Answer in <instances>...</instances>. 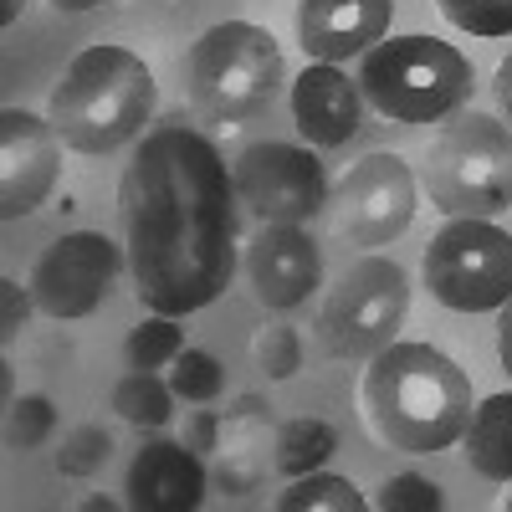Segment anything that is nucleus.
<instances>
[{"mask_svg": "<svg viewBox=\"0 0 512 512\" xmlns=\"http://www.w3.org/2000/svg\"><path fill=\"white\" fill-rule=\"evenodd\" d=\"M139 303L185 318L210 308L236 277V180L205 134L164 123L144 134L118 185Z\"/></svg>", "mask_w": 512, "mask_h": 512, "instance_id": "1", "label": "nucleus"}, {"mask_svg": "<svg viewBox=\"0 0 512 512\" xmlns=\"http://www.w3.org/2000/svg\"><path fill=\"white\" fill-rule=\"evenodd\" d=\"M364 415L390 451L431 456L466 436L472 379L431 344H390L364 369Z\"/></svg>", "mask_w": 512, "mask_h": 512, "instance_id": "2", "label": "nucleus"}, {"mask_svg": "<svg viewBox=\"0 0 512 512\" xmlns=\"http://www.w3.org/2000/svg\"><path fill=\"white\" fill-rule=\"evenodd\" d=\"M154 98V72L144 67V57L128 47H88L72 57V67L52 88L47 118L67 149L113 154L144 134Z\"/></svg>", "mask_w": 512, "mask_h": 512, "instance_id": "3", "label": "nucleus"}, {"mask_svg": "<svg viewBox=\"0 0 512 512\" xmlns=\"http://www.w3.org/2000/svg\"><path fill=\"white\" fill-rule=\"evenodd\" d=\"M364 98L395 123H436L456 113L477 88V72L451 41L436 36H390L364 52L359 67Z\"/></svg>", "mask_w": 512, "mask_h": 512, "instance_id": "4", "label": "nucleus"}, {"mask_svg": "<svg viewBox=\"0 0 512 512\" xmlns=\"http://www.w3.org/2000/svg\"><path fill=\"white\" fill-rule=\"evenodd\" d=\"M282 77H287V62H282L277 36L251 21L210 26L185 57V88L195 108L226 123L267 113L272 98L282 93Z\"/></svg>", "mask_w": 512, "mask_h": 512, "instance_id": "5", "label": "nucleus"}, {"mask_svg": "<svg viewBox=\"0 0 512 512\" xmlns=\"http://www.w3.org/2000/svg\"><path fill=\"white\" fill-rule=\"evenodd\" d=\"M425 190L446 216L487 221L512 210V128L487 113H461L446 123L425 159Z\"/></svg>", "mask_w": 512, "mask_h": 512, "instance_id": "6", "label": "nucleus"}, {"mask_svg": "<svg viewBox=\"0 0 512 512\" xmlns=\"http://www.w3.org/2000/svg\"><path fill=\"white\" fill-rule=\"evenodd\" d=\"M410 313V277L400 262L364 256L338 277L318 308V344L333 359H374L395 344V333Z\"/></svg>", "mask_w": 512, "mask_h": 512, "instance_id": "7", "label": "nucleus"}, {"mask_svg": "<svg viewBox=\"0 0 512 512\" xmlns=\"http://www.w3.org/2000/svg\"><path fill=\"white\" fill-rule=\"evenodd\" d=\"M425 287L451 313H492L512 297V236L492 221L456 216L425 246Z\"/></svg>", "mask_w": 512, "mask_h": 512, "instance_id": "8", "label": "nucleus"}, {"mask_svg": "<svg viewBox=\"0 0 512 512\" xmlns=\"http://www.w3.org/2000/svg\"><path fill=\"white\" fill-rule=\"evenodd\" d=\"M236 200L246 210H256L262 221H282V226H308L318 210L328 205V180L318 154L297 149V144H251L236 169Z\"/></svg>", "mask_w": 512, "mask_h": 512, "instance_id": "9", "label": "nucleus"}, {"mask_svg": "<svg viewBox=\"0 0 512 512\" xmlns=\"http://www.w3.org/2000/svg\"><path fill=\"white\" fill-rule=\"evenodd\" d=\"M118 246L103 231H72L57 236L31 272V297L47 318H88L113 292L118 277Z\"/></svg>", "mask_w": 512, "mask_h": 512, "instance_id": "10", "label": "nucleus"}, {"mask_svg": "<svg viewBox=\"0 0 512 512\" xmlns=\"http://www.w3.org/2000/svg\"><path fill=\"white\" fill-rule=\"evenodd\" d=\"M415 221V175L400 154H364L338 185V231L354 246H390Z\"/></svg>", "mask_w": 512, "mask_h": 512, "instance_id": "11", "label": "nucleus"}, {"mask_svg": "<svg viewBox=\"0 0 512 512\" xmlns=\"http://www.w3.org/2000/svg\"><path fill=\"white\" fill-rule=\"evenodd\" d=\"M62 169V139L52 118H36L21 108L0 113V216L21 221L52 195Z\"/></svg>", "mask_w": 512, "mask_h": 512, "instance_id": "12", "label": "nucleus"}, {"mask_svg": "<svg viewBox=\"0 0 512 512\" xmlns=\"http://www.w3.org/2000/svg\"><path fill=\"white\" fill-rule=\"evenodd\" d=\"M246 277H251V292L277 313L308 303V292L323 282L318 241L303 226L262 221V231L246 241Z\"/></svg>", "mask_w": 512, "mask_h": 512, "instance_id": "13", "label": "nucleus"}, {"mask_svg": "<svg viewBox=\"0 0 512 512\" xmlns=\"http://www.w3.org/2000/svg\"><path fill=\"white\" fill-rule=\"evenodd\" d=\"M395 0H297V41L318 62H344L379 47Z\"/></svg>", "mask_w": 512, "mask_h": 512, "instance_id": "14", "label": "nucleus"}, {"mask_svg": "<svg viewBox=\"0 0 512 512\" xmlns=\"http://www.w3.org/2000/svg\"><path fill=\"white\" fill-rule=\"evenodd\" d=\"M267 472H277V420L262 395H241L221 415V446H216V482L231 497L262 492Z\"/></svg>", "mask_w": 512, "mask_h": 512, "instance_id": "15", "label": "nucleus"}, {"mask_svg": "<svg viewBox=\"0 0 512 512\" xmlns=\"http://www.w3.org/2000/svg\"><path fill=\"white\" fill-rule=\"evenodd\" d=\"M359 113V88L333 62H318L292 82V123L318 149H344L359 134Z\"/></svg>", "mask_w": 512, "mask_h": 512, "instance_id": "16", "label": "nucleus"}, {"mask_svg": "<svg viewBox=\"0 0 512 512\" xmlns=\"http://www.w3.org/2000/svg\"><path fill=\"white\" fill-rule=\"evenodd\" d=\"M205 497V466L185 441H149L128 466V502L144 512H190Z\"/></svg>", "mask_w": 512, "mask_h": 512, "instance_id": "17", "label": "nucleus"}, {"mask_svg": "<svg viewBox=\"0 0 512 512\" xmlns=\"http://www.w3.org/2000/svg\"><path fill=\"white\" fill-rule=\"evenodd\" d=\"M466 461L487 482H512V395H487L466 420Z\"/></svg>", "mask_w": 512, "mask_h": 512, "instance_id": "18", "label": "nucleus"}, {"mask_svg": "<svg viewBox=\"0 0 512 512\" xmlns=\"http://www.w3.org/2000/svg\"><path fill=\"white\" fill-rule=\"evenodd\" d=\"M333 451H338V436H333L328 420L303 415V420L277 425V472H282V477H308V472H318Z\"/></svg>", "mask_w": 512, "mask_h": 512, "instance_id": "19", "label": "nucleus"}, {"mask_svg": "<svg viewBox=\"0 0 512 512\" xmlns=\"http://www.w3.org/2000/svg\"><path fill=\"white\" fill-rule=\"evenodd\" d=\"M113 410L128 425H149V431H159V425H169V415H175V390H169L154 369H134V374H123L113 384Z\"/></svg>", "mask_w": 512, "mask_h": 512, "instance_id": "20", "label": "nucleus"}, {"mask_svg": "<svg viewBox=\"0 0 512 512\" xmlns=\"http://www.w3.org/2000/svg\"><path fill=\"white\" fill-rule=\"evenodd\" d=\"M313 507L359 512V507H364V492H359L349 477H323V472H308V477H292V487L277 497V512H313Z\"/></svg>", "mask_w": 512, "mask_h": 512, "instance_id": "21", "label": "nucleus"}, {"mask_svg": "<svg viewBox=\"0 0 512 512\" xmlns=\"http://www.w3.org/2000/svg\"><path fill=\"white\" fill-rule=\"evenodd\" d=\"M128 369H164V364H175L185 354V333L175 328V318L169 313H154L144 318L134 333H128Z\"/></svg>", "mask_w": 512, "mask_h": 512, "instance_id": "22", "label": "nucleus"}, {"mask_svg": "<svg viewBox=\"0 0 512 512\" xmlns=\"http://www.w3.org/2000/svg\"><path fill=\"white\" fill-rule=\"evenodd\" d=\"M57 431V405L47 395H21L6 405V446L11 451H36Z\"/></svg>", "mask_w": 512, "mask_h": 512, "instance_id": "23", "label": "nucleus"}, {"mask_svg": "<svg viewBox=\"0 0 512 512\" xmlns=\"http://www.w3.org/2000/svg\"><path fill=\"white\" fill-rule=\"evenodd\" d=\"M169 390H175L180 400L210 405V400H221V390H226V369H221L216 354L185 349V354L175 359V369H169Z\"/></svg>", "mask_w": 512, "mask_h": 512, "instance_id": "24", "label": "nucleus"}, {"mask_svg": "<svg viewBox=\"0 0 512 512\" xmlns=\"http://www.w3.org/2000/svg\"><path fill=\"white\" fill-rule=\"evenodd\" d=\"M108 456H113V436L103 425H77V431H67V441L57 451V472L62 477H93L108 466Z\"/></svg>", "mask_w": 512, "mask_h": 512, "instance_id": "25", "label": "nucleus"}, {"mask_svg": "<svg viewBox=\"0 0 512 512\" xmlns=\"http://www.w3.org/2000/svg\"><path fill=\"white\" fill-rule=\"evenodd\" d=\"M456 31L472 36H512V0H436Z\"/></svg>", "mask_w": 512, "mask_h": 512, "instance_id": "26", "label": "nucleus"}, {"mask_svg": "<svg viewBox=\"0 0 512 512\" xmlns=\"http://www.w3.org/2000/svg\"><path fill=\"white\" fill-rule=\"evenodd\" d=\"M251 354L267 369V379H292L297 369H303V338H297V328H287V323H267L262 333H256Z\"/></svg>", "mask_w": 512, "mask_h": 512, "instance_id": "27", "label": "nucleus"}, {"mask_svg": "<svg viewBox=\"0 0 512 512\" xmlns=\"http://www.w3.org/2000/svg\"><path fill=\"white\" fill-rule=\"evenodd\" d=\"M374 507L379 512H436V507H446V497H441L436 482H425L415 472H400V477H390L379 487Z\"/></svg>", "mask_w": 512, "mask_h": 512, "instance_id": "28", "label": "nucleus"}, {"mask_svg": "<svg viewBox=\"0 0 512 512\" xmlns=\"http://www.w3.org/2000/svg\"><path fill=\"white\" fill-rule=\"evenodd\" d=\"M0 303H6V313H0V344H11V338L21 333V323H26V308L36 303V297H26L11 277H0Z\"/></svg>", "mask_w": 512, "mask_h": 512, "instance_id": "29", "label": "nucleus"}, {"mask_svg": "<svg viewBox=\"0 0 512 512\" xmlns=\"http://www.w3.org/2000/svg\"><path fill=\"white\" fill-rule=\"evenodd\" d=\"M185 446H190L195 456H216V446H221V415L200 410V415L190 420V431H185Z\"/></svg>", "mask_w": 512, "mask_h": 512, "instance_id": "30", "label": "nucleus"}, {"mask_svg": "<svg viewBox=\"0 0 512 512\" xmlns=\"http://www.w3.org/2000/svg\"><path fill=\"white\" fill-rule=\"evenodd\" d=\"M497 354H502V369L512 374V297L502 303V318H497Z\"/></svg>", "mask_w": 512, "mask_h": 512, "instance_id": "31", "label": "nucleus"}, {"mask_svg": "<svg viewBox=\"0 0 512 512\" xmlns=\"http://www.w3.org/2000/svg\"><path fill=\"white\" fill-rule=\"evenodd\" d=\"M497 103H502V113L512 118V52H507L502 67H497Z\"/></svg>", "mask_w": 512, "mask_h": 512, "instance_id": "32", "label": "nucleus"}, {"mask_svg": "<svg viewBox=\"0 0 512 512\" xmlns=\"http://www.w3.org/2000/svg\"><path fill=\"white\" fill-rule=\"evenodd\" d=\"M52 6H57V11H98L103 0H52Z\"/></svg>", "mask_w": 512, "mask_h": 512, "instance_id": "33", "label": "nucleus"}, {"mask_svg": "<svg viewBox=\"0 0 512 512\" xmlns=\"http://www.w3.org/2000/svg\"><path fill=\"white\" fill-rule=\"evenodd\" d=\"M21 16V0H0V26H11Z\"/></svg>", "mask_w": 512, "mask_h": 512, "instance_id": "34", "label": "nucleus"}, {"mask_svg": "<svg viewBox=\"0 0 512 512\" xmlns=\"http://www.w3.org/2000/svg\"><path fill=\"white\" fill-rule=\"evenodd\" d=\"M502 507H507V512H512V492H507V502H502Z\"/></svg>", "mask_w": 512, "mask_h": 512, "instance_id": "35", "label": "nucleus"}]
</instances>
